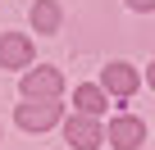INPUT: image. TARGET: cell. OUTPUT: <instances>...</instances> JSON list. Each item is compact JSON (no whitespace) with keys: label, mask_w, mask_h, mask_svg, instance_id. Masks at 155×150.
I'll return each instance as SVG.
<instances>
[{"label":"cell","mask_w":155,"mask_h":150,"mask_svg":"<svg viewBox=\"0 0 155 150\" xmlns=\"http://www.w3.org/2000/svg\"><path fill=\"white\" fill-rule=\"evenodd\" d=\"M14 123H18L23 132H50V127L59 123V105H55V100H28V105L14 109Z\"/></svg>","instance_id":"6da1fadb"},{"label":"cell","mask_w":155,"mask_h":150,"mask_svg":"<svg viewBox=\"0 0 155 150\" xmlns=\"http://www.w3.org/2000/svg\"><path fill=\"white\" fill-rule=\"evenodd\" d=\"M59 91H64L59 68H32L28 78H23V96H28V100H55Z\"/></svg>","instance_id":"7a4b0ae2"},{"label":"cell","mask_w":155,"mask_h":150,"mask_svg":"<svg viewBox=\"0 0 155 150\" xmlns=\"http://www.w3.org/2000/svg\"><path fill=\"white\" fill-rule=\"evenodd\" d=\"M64 136H68V145H78V150H96V145H101V127H96L91 114L68 118V123H64Z\"/></svg>","instance_id":"3957f363"},{"label":"cell","mask_w":155,"mask_h":150,"mask_svg":"<svg viewBox=\"0 0 155 150\" xmlns=\"http://www.w3.org/2000/svg\"><path fill=\"white\" fill-rule=\"evenodd\" d=\"M28 64H32V41L5 32L0 37V68H28Z\"/></svg>","instance_id":"277c9868"},{"label":"cell","mask_w":155,"mask_h":150,"mask_svg":"<svg viewBox=\"0 0 155 150\" xmlns=\"http://www.w3.org/2000/svg\"><path fill=\"white\" fill-rule=\"evenodd\" d=\"M141 136H146L141 118H114V123H110V145H114V150H137Z\"/></svg>","instance_id":"5b68a950"},{"label":"cell","mask_w":155,"mask_h":150,"mask_svg":"<svg viewBox=\"0 0 155 150\" xmlns=\"http://www.w3.org/2000/svg\"><path fill=\"white\" fill-rule=\"evenodd\" d=\"M105 91L132 96V91H137V73H132L128 64H105Z\"/></svg>","instance_id":"8992f818"},{"label":"cell","mask_w":155,"mask_h":150,"mask_svg":"<svg viewBox=\"0 0 155 150\" xmlns=\"http://www.w3.org/2000/svg\"><path fill=\"white\" fill-rule=\"evenodd\" d=\"M32 27L37 32H55L59 27V5H55V0H37V5H32Z\"/></svg>","instance_id":"52a82bcc"},{"label":"cell","mask_w":155,"mask_h":150,"mask_svg":"<svg viewBox=\"0 0 155 150\" xmlns=\"http://www.w3.org/2000/svg\"><path fill=\"white\" fill-rule=\"evenodd\" d=\"M73 105L82 109V114H91V118H96V114L105 109V91H101V87H78V96H73Z\"/></svg>","instance_id":"ba28073f"},{"label":"cell","mask_w":155,"mask_h":150,"mask_svg":"<svg viewBox=\"0 0 155 150\" xmlns=\"http://www.w3.org/2000/svg\"><path fill=\"white\" fill-rule=\"evenodd\" d=\"M132 9H155V0H128Z\"/></svg>","instance_id":"9c48e42d"},{"label":"cell","mask_w":155,"mask_h":150,"mask_svg":"<svg viewBox=\"0 0 155 150\" xmlns=\"http://www.w3.org/2000/svg\"><path fill=\"white\" fill-rule=\"evenodd\" d=\"M146 78H150V87H155V64H150V73H146Z\"/></svg>","instance_id":"30bf717a"}]
</instances>
